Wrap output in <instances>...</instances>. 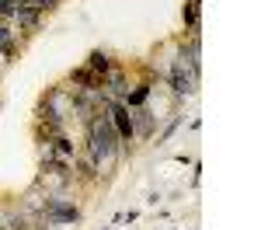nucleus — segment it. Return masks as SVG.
<instances>
[{
    "mask_svg": "<svg viewBox=\"0 0 261 230\" xmlns=\"http://www.w3.org/2000/svg\"><path fill=\"white\" fill-rule=\"evenodd\" d=\"M84 66L105 81V77H108V70H112V56H108V53H101V49H94V53L87 56V63H84Z\"/></svg>",
    "mask_w": 261,
    "mask_h": 230,
    "instance_id": "nucleus-3",
    "label": "nucleus"
},
{
    "mask_svg": "<svg viewBox=\"0 0 261 230\" xmlns=\"http://www.w3.org/2000/svg\"><path fill=\"white\" fill-rule=\"evenodd\" d=\"M122 150V140L115 136V129H112V122H108V115L105 112H98L91 122H87V161H94L101 167H112L115 164V157H119Z\"/></svg>",
    "mask_w": 261,
    "mask_h": 230,
    "instance_id": "nucleus-1",
    "label": "nucleus"
},
{
    "mask_svg": "<svg viewBox=\"0 0 261 230\" xmlns=\"http://www.w3.org/2000/svg\"><path fill=\"white\" fill-rule=\"evenodd\" d=\"M181 14H185V24H188V32H199V28H202V0H188Z\"/></svg>",
    "mask_w": 261,
    "mask_h": 230,
    "instance_id": "nucleus-4",
    "label": "nucleus"
},
{
    "mask_svg": "<svg viewBox=\"0 0 261 230\" xmlns=\"http://www.w3.org/2000/svg\"><path fill=\"white\" fill-rule=\"evenodd\" d=\"M101 108H105L108 122H112V129H115V136L122 140V146L129 143V140H136V133H133V108H129V105H122V101H105Z\"/></svg>",
    "mask_w": 261,
    "mask_h": 230,
    "instance_id": "nucleus-2",
    "label": "nucleus"
}]
</instances>
